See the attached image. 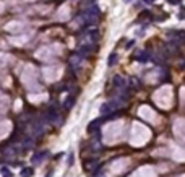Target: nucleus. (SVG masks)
<instances>
[{
	"label": "nucleus",
	"instance_id": "nucleus-1",
	"mask_svg": "<svg viewBox=\"0 0 185 177\" xmlns=\"http://www.w3.org/2000/svg\"><path fill=\"white\" fill-rule=\"evenodd\" d=\"M49 156V153L47 151H39V153H36L33 156V163L34 164H41L42 161H44V158H47Z\"/></svg>",
	"mask_w": 185,
	"mask_h": 177
},
{
	"label": "nucleus",
	"instance_id": "nucleus-2",
	"mask_svg": "<svg viewBox=\"0 0 185 177\" xmlns=\"http://www.w3.org/2000/svg\"><path fill=\"white\" fill-rule=\"evenodd\" d=\"M101 124H102V120L101 119H96V120H93L89 125H88V133H94L96 130H98L99 127H101Z\"/></svg>",
	"mask_w": 185,
	"mask_h": 177
},
{
	"label": "nucleus",
	"instance_id": "nucleus-3",
	"mask_svg": "<svg viewBox=\"0 0 185 177\" xmlns=\"http://www.w3.org/2000/svg\"><path fill=\"white\" fill-rule=\"evenodd\" d=\"M114 86H115V88H120V90H122V88L127 86V81H125L122 76H119V75H117V76H114Z\"/></svg>",
	"mask_w": 185,
	"mask_h": 177
},
{
	"label": "nucleus",
	"instance_id": "nucleus-4",
	"mask_svg": "<svg viewBox=\"0 0 185 177\" xmlns=\"http://www.w3.org/2000/svg\"><path fill=\"white\" fill-rule=\"evenodd\" d=\"M136 60H140V62H146V60H149V55L146 50H140V52L136 54Z\"/></svg>",
	"mask_w": 185,
	"mask_h": 177
},
{
	"label": "nucleus",
	"instance_id": "nucleus-5",
	"mask_svg": "<svg viewBox=\"0 0 185 177\" xmlns=\"http://www.w3.org/2000/svg\"><path fill=\"white\" fill-rule=\"evenodd\" d=\"M47 117H49L50 122H58V120H60V117H58V114L55 112V109H50V112H49Z\"/></svg>",
	"mask_w": 185,
	"mask_h": 177
},
{
	"label": "nucleus",
	"instance_id": "nucleus-6",
	"mask_svg": "<svg viewBox=\"0 0 185 177\" xmlns=\"http://www.w3.org/2000/svg\"><path fill=\"white\" fill-rule=\"evenodd\" d=\"M33 176V167H25L21 171V177H31Z\"/></svg>",
	"mask_w": 185,
	"mask_h": 177
},
{
	"label": "nucleus",
	"instance_id": "nucleus-7",
	"mask_svg": "<svg viewBox=\"0 0 185 177\" xmlns=\"http://www.w3.org/2000/svg\"><path fill=\"white\" fill-rule=\"evenodd\" d=\"M117 62V54H111V57H109V60H107V63H109V67H112L114 63Z\"/></svg>",
	"mask_w": 185,
	"mask_h": 177
},
{
	"label": "nucleus",
	"instance_id": "nucleus-8",
	"mask_svg": "<svg viewBox=\"0 0 185 177\" xmlns=\"http://www.w3.org/2000/svg\"><path fill=\"white\" fill-rule=\"evenodd\" d=\"M72 103H73V96H70V98H68V99L65 101V104H63V106H65V109H70Z\"/></svg>",
	"mask_w": 185,
	"mask_h": 177
},
{
	"label": "nucleus",
	"instance_id": "nucleus-9",
	"mask_svg": "<svg viewBox=\"0 0 185 177\" xmlns=\"http://www.w3.org/2000/svg\"><path fill=\"white\" fill-rule=\"evenodd\" d=\"M167 3H171V5H179V3H180V0H167Z\"/></svg>",
	"mask_w": 185,
	"mask_h": 177
},
{
	"label": "nucleus",
	"instance_id": "nucleus-10",
	"mask_svg": "<svg viewBox=\"0 0 185 177\" xmlns=\"http://www.w3.org/2000/svg\"><path fill=\"white\" fill-rule=\"evenodd\" d=\"M144 2H146V3H151V2H153V0H144Z\"/></svg>",
	"mask_w": 185,
	"mask_h": 177
},
{
	"label": "nucleus",
	"instance_id": "nucleus-11",
	"mask_svg": "<svg viewBox=\"0 0 185 177\" xmlns=\"http://www.w3.org/2000/svg\"><path fill=\"white\" fill-rule=\"evenodd\" d=\"M123 2H132V0H123Z\"/></svg>",
	"mask_w": 185,
	"mask_h": 177
},
{
	"label": "nucleus",
	"instance_id": "nucleus-12",
	"mask_svg": "<svg viewBox=\"0 0 185 177\" xmlns=\"http://www.w3.org/2000/svg\"><path fill=\"white\" fill-rule=\"evenodd\" d=\"M5 177H12V176H5Z\"/></svg>",
	"mask_w": 185,
	"mask_h": 177
}]
</instances>
